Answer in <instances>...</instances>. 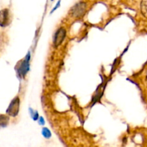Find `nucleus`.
<instances>
[{"label": "nucleus", "instance_id": "423d86ee", "mask_svg": "<svg viewBox=\"0 0 147 147\" xmlns=\"http://www.w3.org/2000/svg\"><path fill=\"white\" fill-rule=\"evenodd\" d=\"M141 10L143 15L147 18V0H142L141 3Z\"/></svg>", "mask_w": 147, "mask_h": 147}, {"label": "nucleus", "instance_id": "f8f14e48", "mask_svg": "<svg viewBox=\"0 0 147 147\" xmlns=\"http://www.w3.org/2000/svg\"><path fill=\"white\" fill-rule=\"evenodd\" d=\"M51 1H53V0H51Z\"/></svg>", "mask_w": 147, "mask_h": 147}, {"label": "nucleus", "instance_id": "9b49d317", "mask_svg": "<svg viewBox=\"0 0 147 147\" xmlns=\"http://www.w3.org/2000/svg\"><path fill=\"white\" fill-rule=\"evenodd\" d=\"M60 1H58V3H57V4H56V6H55V8L53 9V11H51V13L53 12V11H54L56 9H57V8H58V7H60Z\"/></svg>", "mask_w": 147, "mask_h": 147}, {"label": "nucleus", "instance_id": "7ed1b4c3", "mask_svg": "<svg viewBox=\"0 0 147 147\" xmlns=\"http://www.w3.org/2000/svg\"><path fill=\"white\" fill-rule=\"evenodd\" d=\"M86 10V4L85 2H79L71 9L72 16L75 17H80L84 14Z\"/></svg>", "mask_w": 147, "mask_h": 147}, {"label": "nucleus", "instance_id": "f257e3e1", "mask_svg": "<svg viewBox=\"0 0 147 147\" xmlns=\"http://www.w3.org/2000/svg\"><path fill=\"white\" fill-rule=\"evenodd\" d=\"M19 110H20V98L18 97H16L10 103L7 110V113L9 116L14 117L18 114Z\"/></svg>", "mask_w": 147, "mask_h": 147}, {"label": "nucleus", "instance_id": "f03ea898", "mask_svg": "<svg viewBox=\"0 0 147 147\" xmlns=\"http://www.w3.org/2000/svg\"><path fill=\"white\" fill-rule=\"evenodd\" d=\"M30 53H29L26 58L22 62L20 67H18V70H17V73H18V75L20 77L24 78L26 75H27V72H28L29 69H30Z\"/></svg>", "mask_w": 147, "mask_h": 147}, {"label": "nucleus", "instance_id": "39448f33", "mask_svg": "<svg viewBox=\"0 0 147 147\" xmlns=\"http://www.w3.org/2000/svg\"><path fill=\"white\" fill-rule=\"evenodd\" d=\"M1 26L4 27L9 24L8 9H3L1 12Z\"/></svg>", "mask_w": 147, "mask_h": 147}, {"label": "nucleus", "instance_id": "1a4fd4ad", "mask_svg": "<svg viewBox=\"0 0 147 147\" xmlns=\"http://www.w3.org/2000/svg\"><path fill=\"white\" fill-rule=\"evenodd\" d=\"M30 112H31V115L32 116L33 120L34 121L38 120L39 118L40 117H39V115H38V113H37V111L33 112V111L32 110V109H30Z\"/></svg>", "mask_w": 147, "mask_h": 147}, {"label": "nucleus", "instance_id": "0eeeda50", "mask_svg": "<svg viewBox=\"0 0 147 147\" xmlns=\"http://www.w3.org/2000/svg\"><path fill=\"white\" fill-rule=\"evenodd\" d=\"M42 136L47 139H50L52 136L51 131L49 130V129H47V128H46V127L43 128L42 129Z\"/></svg>", "mask_w": 147, "mask_h": 147}, {"label": "nucleus", "instance_id": "6e6552de", "mask_svg": "<svg viewBox=\"0 0 147 147\" xmlns=\"http://www.w3.org/2000/svg\"><path fill=\"white\" fill-rule=\"evenodd\" d=\"M4 116H3V115H1V119H0V121H1V127H4V126H6L7 125V123H8V121H9V119L7 118L6 120H4Z\"/></svg>", "mask_w": 147, "mask_h": 147}, {"label": "nucleus", "instance_id": "20e7f679", "mask_svg": "<svg viewBox=\"0 0 147 147\" xmlns=\"http://www.w3.org/2000/svg\"><path fill=\"white\" fill-rule=\"evenodd\" d=\"M66 35V32L63 27H60L58 30L56 31L55 34L54 36V45L57 47L60 45H61V43L63 42V40H65V37Z\"/></svg>", "mask_w": 147, "mask_h": 147}, {"label": "nucleus", "instance_id": "9d476101", "mask_svg": "<svg viewBox=\"0 0 147 147\" xmlns=\"http://www.w3.org/2000/svg\"><path fill=\"white\" fill-rule=\"evenodd\" d=\"M38 122H39V124L42 125V126L45 125V119H44V118L42 117V116H40V117L39 118Z\"/></svg>", "mask_w": 147, "mask_h": 147}]
</instances>
